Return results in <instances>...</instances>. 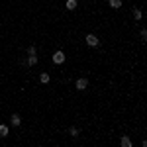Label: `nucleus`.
<instances>
[{
  "label": "nucleus",
  "mask_w": 147,
  "mask_h": 147,
  "mask_svg": "<svg viewBox=\"0 0 147 147\" xmlns=\"http://www.w3.org/2000/svg\"><path fill=\"white\" fill-rule=\"evenodd\" d=\"M20 122H22V120H20V116H18V114H14V116H12V125H14V127H18Z\"/></svg>",
  "instance_id": "obj_5"
},
{
  "label": "nucleus",
  "mask_w": 147,
  "mask_h": 147,
  "mask_svg": "<svg viewBox=\"0 0 147 147\" xmlns=\"http://www.w3.org/2000/svg\"><path fill=\"white\" fill-rule=\"evenodd\" d=\"M39 80H41L43 84H45V82H49V75H47V73H41V77H39Z\"/></svg>",
  "instance_id": "obj_10"
},
{
  "label": "nucleus",
  "mask_w": 147,
  "mask_h": 147,
  "mask_svg": "<svg viewBox=\"0 0 147 147\" xmlns=\"http://www.w3.org/2000/svg\"><path fill=\"white\" fill-rule=\"evenodd\" d=\"M69 134H71L73 137H77V136H79V129H77V127H71V129H69Z\"/></svg>",
  "instance_id": "obj_11"
},
{
  "label": "nucleus",
  "mask_w": 147,
  "mask_h": 147,
  "mask_svg": "<svg viewBox=\"0 0 147 147\" xmlns=\"http://www.w3.org/2000/svg\"><path fill=\"white\" fill-rule=\"evenodd\" d=\"M110 6L112 8H120L122 6V0H110Z\"/></svg>",
  "instance_id": "obj_9"
},
{
  "label": "nucleus",
  "mask_w": 147,
  "mask_h": 147,
  "mask_svg": "<svg viewBox=\"0 0 147 147\" xmlns=\"http://www.w3.org/2000/svg\"><path fill=\"white\" fill-rule=\"evenodd\" d=\"M51 59H53L55 65H61V63H65V53H63V51H57V53H53Z\"/></svg>",
  "instance_id": "obj_1"
},
{
  "label": "nucleus",
  "mask_w": 147,
  "mask_h": 147,
  "mask_svg": "<svg viewBox=\"0 0 147 147\" xmlns=\"http://www.w3.org/2000/svg\"><path fill=\"white\" fill-rule=\"evenodd\" d=\"M86 43H88L90 47H96V45H98V37H96L94 34H88V35H86Z\"/></svg>",
  "instance_id": "obj_2"
},
{
  "label": "nucleus",
  "mask_w": 147,
  "mask_h": 147,
  "mask_svg": "<svg viewBox=\"0 0 147 147\" xmlns=\"http://www.w3.org/2000/svg\"><path fill=\"white\" fill-rule=\"evenodd\" d=\"M120 143H122V147H131V141H129V137H122V139H120Z\"/></svg>",
  "instance_id": "obj_6"
},
{
  "label": "nucleus",
  "mask_w": 147,
  "mask_h": 147,
  "mask_svg": "<svg viewBox=\"0 0 147 147\" xmlns=\"http://www.w3.org/2000/svg\"><path fill=\"white\" fill-rule=\"evenodd\" d=\"M134 18H136V20H141V12L137 10V8L134 10Z\"/></svg>",
  "instance_id": "obj_12"
},
{
  "label": "nucleus",
  "mask_w": 147,
  "mask_h": 147,
  "mask_svg": "<svg viewBox=\"0 0 147 147\" xmlns=\"http://www.w3.org/2000/svg\"><path fill=\"white\" fill-rule=\"evenodd\" d=\"M28 65H30V67L37 65V57H35V55H30V59H28Z\"/></svg>",
  "instance_id": "obj_7"
},
{
  "label": "nucleus",
  "mask_w": 147,
  "mask_h": 147,
  "mask_svg": "<svg viewBox=\"0 0 147 147\" xmlns=\"http://www.w3.org/2000/svg\"><path fill=\"white\" fill-rule=\"evenodd\" d=\"M67 8L69 10H75L77 8V0H67Z\"/></svg>",
  "instance_id": "obj_8"
},
{
  "label": "nucleus",
  "mask_w": 147,
  "mask_h": 147,
  "mask_svg": "<svg viewBox=\"0 0 147 147\" xmlns=\"http://www.w3.org/2000/svg\"><path fill=\"white\" fill-rule=\"evenodd\" d=\"M86 86H88V80L86 79H79L77 80V88H79V90H84Z\"/></svg>",
  "instance_id": "obj_3"
},
{
  "label": "nucleus",
  "mask_w": 147,
  "mask_h": 147,
  "mask_svg": "<svg viewBox=\"0 0 147 147\" xmlns=\"http://www.w3.org/2000/svg\"><path fill=\"white\" fill-rule=\"evenodd\" d=\"M8 131H10V129H8V125L0 124V137H6V136H8Z\"/></svg>",
  "instance_id": "obj_4"
},
{
  "label": "nucleus",
  "mask_w": 147,
  "mask_h": 147,
  "mask_svg": "<svg viewBox=\"0 0 147 147\" xmlns=\"http://www.w3.org/2000/svg\"><path fill=\"white\" fill-rule=\"evenodd\" d=\"M28 55H35V47H34V45L28 47Z\"/></svg>",
  "instance_id": "obj_13"
}]
</instances>
